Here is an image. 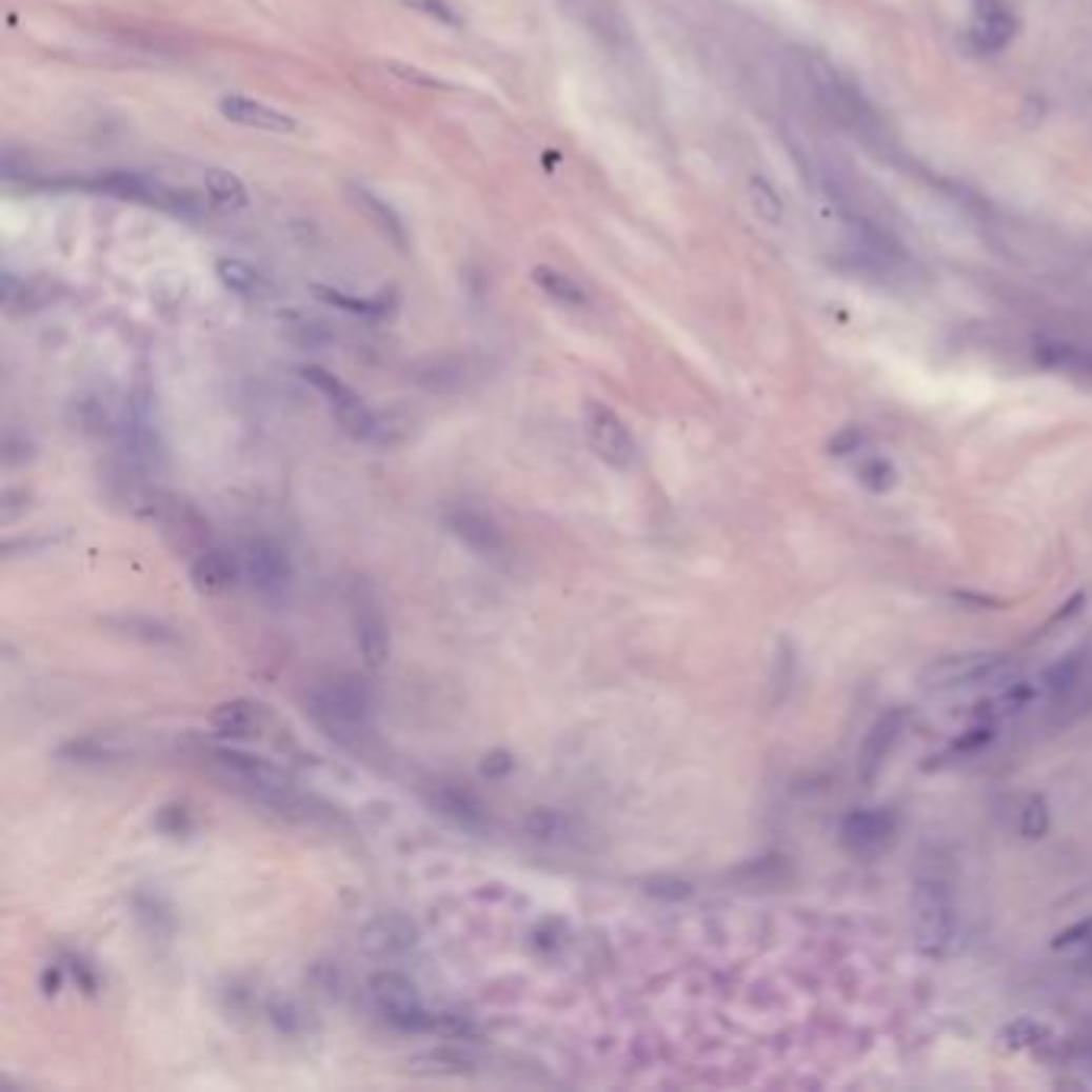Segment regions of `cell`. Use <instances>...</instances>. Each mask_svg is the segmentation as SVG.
Here are the masks:
<instances>
[{
    "label": "cell",
    "mask_w": 1092,
    "mask_h": 1092,
    "mask_svg": "<svg viewBox=\"0 0 1092 1092\" xmlns=\"http://www.w3.org/2000/svg\"><path fill=\"white\" fill-rule=\"evenodd\" d=\"M209 756H212V766L227 778V782L244 789L251 798L276 808L279 814L298 811L301 817H307V801L298 795L295 782L279 766H273L254 753H244V750H231V747H215Z\"/></svg>",
    "instance_id": "6da1fadb"
},
{
    "label": "cell",
    "mask_w": 1092,
    "mask_h": 1092,
    "mask_svg": "<svg viewBox=\"0 0 1092 1092\" xmlns=\"http://www.w3.org/2000/svg\"><path fill=\"white\" fill-rule=\"evenodd\" d=\"M307 715L327 731V737L359 750V743L372 734V695L350 676L331 679L307 695Z\"/></svg>",
    "instance_id": "7a4b0ae2"
},
{
    "label": "cell",
    "mask_w": 1092,
    "mask_h": 1092,
    "mask_svg": "<svg viewBox=\"0 0 1092 1092\" xmlns=\"http://www.w3.org/2000/svg\"><path fill=\"white\" fill-rule=\"evenodd\" d=\"M805 74H808V84H811L814 97L820 100V106L830 113L833 122H839L852 135H859L866 144L885 141V125H881L878 113L849 81H842L836 67H830L823 58L811 55L805 64Z\"/></svg>",
    "instance_id": "3957f363"
},
{
    "label": "cell",
    "mask_w": 1092,
    "mask_h": 1092,
    "mask_svg": "<svg viewBox=\"0 0 1092 1092\" xmlns=\"http://www.w3.org/2000/svg\"><path fill=\"white\" fill-rule=\"evenodd\" d=\"M1012 670V660L1006 654L993 651H968V654H949L922 670V686L929 692H965V689H984L999 686Z\"/></svg>",
    "instance_id": "277c9868"
},
{
    "label": "cell",
    "mask_w": 1092,
    "mask_h": 1092,
    "mask_svg": "<svg viewBox=\"0 0 1092 1092\" xmlns=\"http://www.w3.org/2000/svg\"><path fill=\"white\" fill-rule=\"evenodd\" d=\"M369 996L375 1009L401 1032H433L436 1012H430L417 993V987L398 971H378L369 980Z\"/></svg>",
    "instance_id": "5b68a950"
},
{
    "label": "cell",
    "mask_w": 1092,
    "mask_h": 1092,
    "mask_svg": "<svg viewBox=\"0 0 1092 1092\" xmlns=\"http://www.w3.org/2000/svg\"><path fill=\"white\" fill-rule=\"evenodd\" d=\"M301 378L315 388V392L327 401L331 414L337 417V423L359 442H375L381 436V420L372 414V408L353 392L346 381H340L334 372L321 369V365H304Z\"/></svg>",
    "instance_id": "8992f818"
},
{
    "label": "cell",
    "mask_w": 1092,
    "mask_h": 1092,
    "mask_svg": "<svg viewBox=\"0 0 1092 1092\" xmlns=\"http://www.w3.org/2000/svg\"><path fill=\"white\" fill-rule=\"evenodd\" d=\"M913 935L926 955H946L955 942V907L942 885L926 881L913 891Z\"/></svg>",
    "instance_id": "52a82bcc"
},
{
    "label": "cell",
    "mask_w": 1092,
    "mask_h": 1092,
    "mask_svg": "<svg viewBox=\"0 0 1092 1092\" xmlns=\"http://www.w3.org/2000/svg\"><path fill=\"white\" fill-rule=\"evenodd\" d=\"M583 430H587L590 449L609 468L629 472V468L638 464V442H635L629 423L621 420L612 408H605L602 401H587L583 404Z\"/></svg>",
    "instance_id": "ba28073f"
},
{
    "label": "cell",
    "mask_w": 1092,
    "mask_h": 1092,
    "mask_svg": "<svg viewBox=\"0 0 1092 1092\" xmlns=\"http://www.w3.org/2000/svg\"><path fill=\"white\" fill-rule=\"evenodd\" d=\"M558 4L580 29H587L605 48L626 52L635 45L632 20L626 17L618 0H558Z\"/></svg>",
    "instance_id": "9c48e42d"
},
{
    "label": "cell",
    "mask_w": 1092,
    "mask_h": 1092,
    "mask_svg": "<svg viewBox=\"0 0 1092 1092\" xmlns=\"http://www.w3.org/2000/svg\"><path fill=\"white\" fill-rule=\"evenodd\" d=\"M241 568L244 577L251 580V587L263 596H279L289 583H292V561L289 552L282 549L279 541L273 538H251L244 544L241 555Z\"/></svg>",
    "instance_id": "30bf717a"
},
{
    "label": "cell",
    "mask_w": 1092,
    "mask_h": 1092,
    "mask_svg": "<svg viewBox=\"0 0 1092 1092\" xmlns=\"http://www.w3.org/2000/svg\"><path fill=\"white\" fill-rule=\"evenodd\" d=\"M894 836H897L894 814L891 811H875V808L852 811L842 820V827H839V842L852 855H859V859H875V855L891 849Z\"/></svg>",
    "instance_id": "8fae6325"
},
{
    "label": "cell",
    "mask_w": 1092,
    "mask_h": 1092,
    "mask_svg": "<svg viewBox=\"0 0 1092 1092\" xmlns=\"http://www.w3.org/2000/svg\"><path fill=\"white\" fill-rule=\"evenodd\" d=\"M442 525L449 529V535H455L464 549H472L475 555H500L503 552V529L494 522V516H488L478 507L468 503H452L442 510Z\"/></svg>",
    "instance_id": "7c38bea8"
},
{
    "label": "cell",
    "mask_w": 1092,
    "mask_h": 1092,
    "mask_svg": "<svg viewBox=\"0 0 1092 1092\" xmlns=\"http://www.w3.org/2000/svg\"><path fill=\"white\" fill-rule=\"evenodd\" d=\"M103 190H110L119 199H132V202H144L154 205L161 212H174V215H186L196 212V199L183 190H174L161 180H147L138 174H110L103 177Z\"/></svg>",
    "instance_id": "4fadbf2b"
},
{
    "label": "cell",
    "mask_w": 1092,
    "mask_h": 1092,
    "mask_svg": "<svg viewBox=\"0 0 1092 1092\" xmlns=\"http://www.w3.org/2000/svg\"><path fill=\"white\" fill-rule=\"evenodd\" d=\"M353 626L362 663L369 670H381L388 663V654H392V635H388V621L369 596L353 599Z\"/></svg>",
    "instance_id": "5bb4252c"
},
{
    "label": "cell",
    "mask_w": 1092,
    "mask_h": 1092,
    "mask_svg": "<svg viewBox=\"0 0 1092 1092\" xmlns=\"http://www.w3.org/2000/svg\"><path fill=\"white\" fill-rule=\"evenodd\" d=\"M218 110H221V116H224L227 122L244 125V128L273 132V135H292V132H298V122H295L289 113H282V110L263 103V100L244 97V94H227V97H221V100H218Z\"/></svg>",
    "instance_id": "9a60e30c"
},
{
    "label": "cell",
    "mask_w": 1092,
    "mask_h": 1092,
    "mask_svg": "<svg viewBox=\"0 0 1092 1092\" xmlns=\"http://www.w3.org/2000/svg\"><path fill=\"white\" fill-rule=\"evenodd\" d=\"M426 801H430V808H436L442 817H449L458 827H468V830L488 827V811H484L481 798L475 792L455 786V782H433L426 789Z\"/></svg>",
    "instance_id": "2e32d148"
},
{
    "label": "cell",
    "mask_w": 1092,
    "mask_h": 1092,
    "mask_svg": "<svg viewBox=\"0 0 1092 1092\" xmlns=\"http://www.w3.org/2000/svg\"><path fill=\"white\" fill-rule=\"evenodd\" d=\"M362 946L372 955H404L417 946V926L401 913H384L365 926Z\"/></svg>",
    "instance_id": "e0dca14e"
},
{
    "label": "cell",
    "mask_w": 1092,
    "mask_h": 1092,
    "mask_svg": "<svg viewBox=\"0 0 1092 1092\" xmlns=\"http://www.w3.org/2000/svg\"><path fill=\"white\" fill-rule=\"evenodd\" d=\"M900 728H904V715L900 712H888L885 718H878V724L869 731L862 750H859V778L866 786H875V778L881 775L897 737H900Z\"/></svg>",
    "instance_id": "ac0fdd59"
},
{
    "label": "cell",
    "mask_w": 1092,
    "mask_h": 1092,
    "mask_svg": "<svg viewBox=\"0 0 1092 1092\" xmlns=\"http://www.w3.org/2000/svg\"><path fill=\"white\" fill-rule=\"evenodd\" d=\"M263 724H266V712H263V706H257V701H251V698L221 701V706L212 712V731L218 737H231V740L257 737Z\"/></svg>",
    "instance_id": "d6986e66"
},
{
    "label": "cell",
    "mask_w": 1092,
    "mask_h": 1092,
    "mask_svg": "<svg viewBox=\"0 0 1092 1092\" xmlns=\"http://www.w3.org/2000/svg\"><path fill=\"white\" fill-rule=\"evenodd\" d=\"M125 756H132V743H125V740L116 737V734H87V737L67 740V743L58 750V759L77 762V766L119 762V759H125Z\"/></svg>",
    "instance_id": "ffe728a7"
},
{
    "label": "cell",
    "mask_w": 1092,
    "mask_h": 1092,
    "mask_svg": "<svg viewBox=\"0 0 1092 1092\" xmlns=\"http://www.w3.org/2000/svg\"><path fill=\"white\" fill-rule=\"evenodd\" d=\"M1012 36H1016V17H1012L999 0H980L977 20L971 29V42L977 52H999Z\"/></svg>",
    "instance_id": "44dd1931"
},
{
    "label": "cell",
    "mask_w": 1092,
    "mask_h": 1092,
    "mask_svg": "<svg viewBox=\"0 0 1092 1092\" xmlns=\"http://www.w3.org/2000/svg\"><path fill=\"white\" fill-rule=\"evenodd\" d=\"M190 577L196 583V590L202 593H221L234 583V577H238V568H234V561L221 552V549H202L193 564H190Z\"/></svg>",
    "instance_id": "7402d4cb"
},
{
    "label": "cell",
    "mask_w": 1092,
    "mask_h": 1092,
    "mask_svg": "<svg viewBox=\"0 0 1092 1092\" xmlns=\"http://www.w3.org/2000/svg\"><path fill=\"white\" fill-rule=\"evenodd\" d=\"M202 186H205V196L215 209L221 212H241L247 209V186L238 174L231 171H221V167H212L205 171L202 177Z\"/></svg>",
    "instance_id": "603a6c76"
},
{
    "label": "cell",
    "mask_w": 1092,
    "mask_h": 1092,
    "mask_svg": "<svg viewBox=\"0 0 1092 1092\" xmlns=\"http://www.w3.org/2000/svg\"><path fill=\"white\" fill-rule=\"evenodd\" d=\"M215 273H218L221 285L231 289L234 295H244V298H266V295H273V285L244 260H218Z\"/></svg>",
    "instance_id": "cb8c5ba5"
},
{
    "label": "cell",
    "mask_w": 1092,
    "mask_h": 1092,
    "mask_svg": "<svg viewBox=\"0 0 1092 1092\" xmlns=\"http://www.w3.org/2000/svg\"><path fill=\"white\" fill-rule=\"evenodd\" d=\"M532 279H535V285H538L544 295L555 298V301L564 304V307H583V304H587L583 285H577L571 276L552 270V266H538V270H532Z\"/></svg>",
    "instance_id": "d4e9b609"
},
{
    "label": "cell",
    "mask_w": 1092,
    "mask_h": 1092,
    "mask_svg": "<svg viewBox=\"0 0 1092 1092\" xmlns=\"http://www.w3.org/2000/svg\"><path fill=\"white\" fill-rule=\"evenodd\" d=\"M1089 667H1092V648H1089V660H1086L1083 654H1070V657L1057 660L1054 667H1048L1045 676H1041V686H1045L1051 695L1073 692V689L1083 682V676L1089 673Z\"/></svg>",
    "instance_id": "484cf974"
},
{
    "label": "cell",
    "mask_w": 1092,
    "mask_h": 1092,
    "mask_svg": "<svg viewBox=\"0 0 1092 1092\" xmlns=\"http://www.w3.org/2000/svg\"><path fill=\"white\" fill-rule=\"evenodd\" d=\"M113 626L122 629V635L128 638H138L144 644H177V632L171 626H164V621L158 618H147V615H125V618H113Z\"/></svg>",
    "instance_id": "4316f807"
},
{
    "label": "cell",
    "mask_w": 1092,
    "mask_h": 1092,
    "mask_svg": "<svg viewBox=\"0 0 1092 1092\" xmlns=\"http://www.w3.org/2000/svg\"><path fill=\"white\" fill-rule=\"evenodd\" d=\"M747 196H750L753 212H756L766 224H782V218H786V199L778 196V190H775L766 177H750Z\"/></svg>",
    "instance_id": "83f0119b"
},
{
    "label": "cell",
    "mask_w": 1092,
    "mask_h": 1092,
    "mask_svg": "<svg viewBox=\"0 0 1092 1092\" xmlns=\"http://www.w3.org/2000/svg\"><path fill=\"white\" fill-rule=\"evenodd\" d=\"M1048 1029L1038 1026V1022H1029V1019H1019L1012 1022L999 1032V1048L1002 1051H1029V1048H1041L1048 1045Z\"/></svg>",
    "instance_id": "f1b7e54d"
},
{
    "label": "cell",
    "mask_w": 1092,
    "mask_h": 1092,
    "mask_svg": "<svg viewBox=\"0 0 1092 1092\" xmlns=\"http://www.w3.org/2000/svg\"><path fill=\"white\" fill-rule=\"evenodd\" d=\"M318 295L327 301V304H337L343 311H350V315H362V318H381L388 307H392V301H388L384 295L378 298H350L343 292H331V289H318Z\"/></svg>",
    "instance_id": "f546056e"
},
{
    "label": "cell",
    "mask_w": 1092,
    "mask_h": 1092,
    "mask_svg": "<svg viewBox=\"0 0 1092 1092\" xmlns=\"http://www.w3.org/2000/svg\"><path fill=\"white\" fill-rule=\"evenodd\" d=\"M1041 359H1045L1048 365H1057V369L1079 372V375L1092 378V356H1089V353H1083V350H1073V346H1060V343H1054V346H1045V350H1041Z\"/></svg>",
    "instance_id": "4dcf8cb0"
},
{
    "label": "cell",
    "mask_w": 1092,
    "mask_h": 1092,
    "mask_svg": "<svg viewBox=\"0 0 1092 1092\" xmlns=\"http://www.w3.org/2000/svg\"><path fill=\"white\" fill-rule=\"evenodd\" d=\"M1054 952L1064 955H1092V916L1073 922L1070 929H1064L1054 939Z\"/></svg>",
    "instance_id": "1f68e13d"
},
{
    "label": "cell",
    "mask_w": 1092,
    "mask_h": 1092,
    "mask_svg": "<svg viewBox=\"0 0 1092 1092\" xmlns=\"http://www.w3.org/2000/svg\"><path fill=\"white\" fill-rule=\"evenodd\" d=\"M859 481H862L869 491L885 494V491H891V488L897 484V472H894V464L885 461V458H869V461L859 464Z\"/></svg>",
    "instance_id": "d6a6232c"
},
{
    "label": "cell",
    "mask_w": 1092,
    "mask_h": 1092,
    "mask_svg": "<svg viewBox=\"0 0 1092 1092\" xmlns=\"http://www.w3.org/2000/svg\"><path fill=\"white\" fill-rule=\"evenodd\" d=\"M356 199L365 205V212H372V215L378 218V224L384 227V234H392V238H395L398 244H404V224H401V218H398L392 209H388L381 199H375L372 193H365V190H359Z\"/></svg>",
    "instance_id": "836d02e7"
},
{
    "label": "cell",
    "mask_w": 1092,
    "mask_h": 1092,
    "mask_svg": "<svg viewBox=\"0 0 1092 1092\" xmlns=\"http://www.w3.org/2000/svg\"><path fill=\"white\" fill-rule=\"evenodd\" d=\"M525 830L535 839H564L568 836V820L561 814H555V811H535V814H529Z\"/></svg>",
    "instance_id": "e575fe53"
},
{
    "label": "cell",
    "mask_w": 1092,
    "mask_h": 1092,
    "mask_svg": "<svg viewBox=\"0 0 1092 1092\" xmlns=\"http://www.w3.org/2000/svg\"><path fill=\"white\" fill-rule=\"evenodd\" d=\"M401 4H408L411 11H417V14H423L442 26H452V29L464 23L461 14L455 11V4H449V0H401Z\"/></svg>",
    "instance_id": "d590c367"
},
{
    "label": "cell",
    "mask_w": 1092,
    "mask_h": 1092,
    "mask_svg": "<svg viewBox=\"0 0 1092 1092\" xmlns=\"http://www.w3.org/2000/svg\"><path fill=\"white\" fill-rule=\"evenodd\" d=\"M388 71H392L398 81L404 84H417V87H426V91H452V84L445 81V77H436L430 71H420L414 64H401V61H392L388 64Z\"/></svg>",
    "instance_id": "8d00e7d4"
},
{
    "label": "cell",
    "mask_w": 1092,
    "mask_h": 1092,
    "mask_svg": "<svg viewBox=\"0 0 1092 1092\" xmlns=\"http://www.w3.org/2000/svg\"><path fill=\"white\" fill-rule=\"evenodd\" d=\"M1048 823H1051V817H1048L1045 798H1029V805H1026V811H1022V820H1019L1022 836H1026V839H1041V836L1048 833Z\"/></svg>",
    "instance_id": "74e56055"
},
{
    "label": "cell",
    "mask_w": 1092,
    "mask_h": 1092,
    "mask_svg": "<svg viewBox=\"0 0 1092 1092\" xmlns=\"http://www.w3.org/2000/svg\"><path fill=\"white\" fill-rule=\"evenodd\" d=\"M644 894L651 897H660V900H686L692 894V888L679 878H667V875H654V878H644L641 881Z\"/></svg>",
    "instance_id": "f35d334b"
},
{
    "label": "cell",
    "mask_w": 1092,
    "mask_h": 1092,
    "mask_svg": "<svg viewBox=\"0 0 1092 1092\" xmlns=\"http://www.w3.org/2000/svg\"><path fill=\"white\" fill-rule=\"evenodd\" d=\"M862 442H866V436H862L859 430H842V433L830 442V449H833V455H849V452H859Z\"/></svg>",
    "instance_id": "ab89813d"
},
{
    "label": "cell",
    "mask_w": 1092,
    "mask_h": 1092,
    "mask_svg": "<svg viewBox=\"0 0 1092 1092\" xmlns=\"http://www.w3.org/2000/svg\"><path fill=\"white\" fill-rule=\"evenodd\" d=\"M481 769H484V775H500V772H510V769H513V759L503 756V753H494V756L484 759Z\"/></svg>",
    "instance_id": "60d3db41"
},
{
    "label": "cell",
    "mask_w": 1092,
    "mask_h": 1092,
    "mask_svg": "<svg viewBox=\"0 0 1092 1092\" xmlns=\"http://www.w3.org/2000/svg\"><path fill=\"white\" fill-rule=\"evenodd\" d=\"M1073 1064H1076V1070H1083V1073H1092V1041H1086V1045H1079V1048H1076V1054H1073Z\"/></svg>",
    "instance_id": "b9f144b4"
}]
</instances>
